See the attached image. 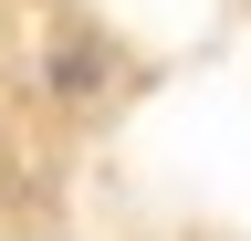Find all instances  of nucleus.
Returning <instances> with one entry per match:
<instances>
[{
    "instance_id": "1",
    "label": "nucleus",
    "mask_w": 251,
    "mask_h": 241,
    "mask_svg": "<svg viewBox=\"0 0 251 241\" xmlns=\"http://www.w3.org/2000/svg\"><path fill=\"white\" fill-rule=\"evenodd\" d=\"M42 95H52V105H105V95H115L105 32H74V21H63V32L42 42Z\"/></svg>"
}]
</instances>
